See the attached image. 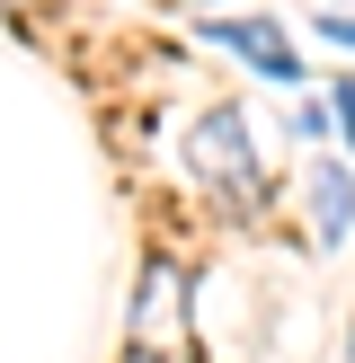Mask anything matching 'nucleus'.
I'll return each mask as SVG.
<instances>
[{
	"mask_svg": "<svg viewBox=\"0 0 355 363\" xmlns=\"http://www.w3.org/2000/svg\"><path fill=\"white\" fill-rule=\"evenodd\" d=\"M329 35H337V45H355V18H329Z\"/></svg>",
	"mask_w": 355,
	"mask_h": 363,
	"instance_id": "5",
	"label": "nucleus"
},
{
	"mask_svg": "<svg viewBox=\"0 0 355 363\" xmlns=\"http://www.w3.org/2000/svg\"><path fill=\"white\" fill-rule=\"evenodd\" d=\"M0 9H18V0H0Z\"/></svg>",
	"mask_w": 355,
	"mask_h": 363,
	"instance_id": "6",
	"label": "nucleus"
},
{
	"mask_svg": "<svg viewBox=\"0 0 355 363\" xmlns=\"http://www.w3.org/2000/svg\"><path fill=\"white\" fill-rule=\"evenodd\" d=\"M311 222H320V248H337L355 230V177L337 160H320V177H311Z\"/></svg>",
	"mask_w": 355,
	"mask_h": 363,
	"instance_id": "3",
	"label": "nucleus"
},
{
	"mask_svg": "<svg viewBox=\"0 0 355 363\" xmlns=\"http://www.w3.org/2000/svg\"><path fill=\"white\" fill-rule=\"evenodd\" d=\"M337 124H346V142H355V80L337 89Z\"/></svg>",
	"mask_w": 355,
	"mask_h": 363,
	"instance_id": "4",
	"label": "nucleus"
},
{
	"mask_svg": "<svg viewBox=\"0 0 355 363\" xmlns=\"http://www.w3.org/2000/svg\"><path fill=\"white\" fill-rule=\"evenodd\" d=\"M346 363H355V346H346Z\"/></svg>",
	"mask_w": 355,
	"mask_h": 363,
	"instance_id": "7",
	"label": "nucleus"
},
{
	"mask_svg": "<svg viewBox=\"0 0 355 363\" xmlns=\"http://www.w3.org/2000/svg\"><path fill=\"white\" fill-rule=\"evenodd\" d=\"M213 35H222V45L240 53V62H258L266 80H284V89L302 80V62H293V45H284V35L266 27V18H213Z\"/></svg>",
	"mask_w": 355,
	"mask_h": 363,
	"instance_id": "2",
	"label": "nucleus"
},
{
	"mask_svg": "<svg viewBox=\"0 0 355 363\" xmlns=\"http://www.w3.org/2000/svg\"><path fill=\"white\" fill-rule=\"evenodd\" d=\"M187 160L213 177V186H231V195H258V151H248V133H240V116H231V106H213V116L195 124Z\"/></svg>",
	"mask_w": 355,
	"mask_h": 363,
	"instance_id": "1",
	"label": "nucleus"
}]
</instances>
